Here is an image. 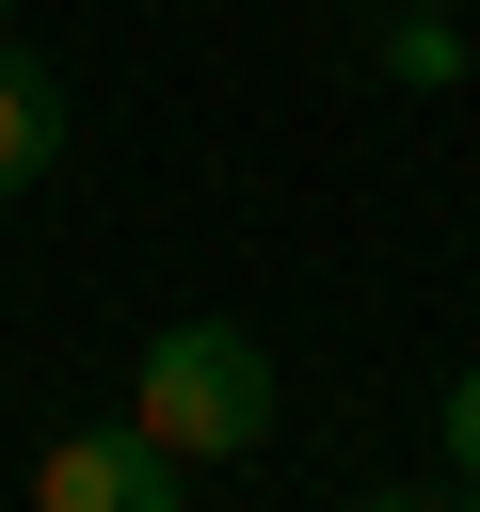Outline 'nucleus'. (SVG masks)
Wrapping results in <instances>:
<instances>
[{"instance_id":"nucleus-2","label":"nucleus","mask_w":480,"mask_h":512,"mask_svg":"<svg viewBox=\"0 0 480 512\" xmlns=\"http://www.w3.org/2000/svg\"><path fill=\"white\" fill-rule=\"evenodd\" d=\"M32 512H176V448H160L144 416L48 432V448H32Z\"/></svg>"},{"instance_id":"nucleus-7","label":"nucleus","mask_w":480,"mask_h":512,"mask_svg":"<svg viewBox=\"0 0 480 512\" xmlns=\"http://www.w3.org/2000/svg\"><path fill=\"white\" fill-rule=\"evenodd\" d=\"M400 16H448V0H400Z\"/></svg>"},{"instance_id":"nucleus-9","label":"nucleus","mask_w":480,"mask_h":512,"mask_svg":"<svg viewBox=\"0 0 480 512\" xmlns=\"http://www.w3.org/2000/svg\"><path fill=\"white\" fill-rule=\"evenodd\" d=\"M0 32H16V0H0Z\"/></svg>"},{"instance_id":"nucleus-8","label":"nucleus","mask_w":480,"mask_h":512,"mask_svg":"<svg viewBox=\"0 0 480 512\" xmlns=\"http://www.w3.org/2000/svg\"><path fill=\"white\" fill-rule=\"evenodd\" d=\"M368 512H400V496H368Z\"/></svg>"},{"instance_id":"nucleus-1","label":"nucleus","mask_w":480,"mask_h":512,"mask_svg":"<svg viewBox=\"0 0 480 512\" xmlns=\"http://www.w3.org/2000/svg\"><path fill=\"white\" fill-rule=\"evenodd\" d=\"M272 400H288V384H272V352H256L240 320H160L128 416H144L176 464H240V448H272Z\"/></svg>"},{"instance_id":"nucleus-4","label":"nucleus","mask_w":480,"mask_h":512,"mask_svg":"<svg viewBox=\"0 0 480 512\" xmlns=\"http://www.w3.org/2000/svg\"><path fill=\"white\" fill-rule=\"evenodd\" d=\"M384 80L448 96V80H464V32H448V16H400V0H384Z\"/></svg>"},{"instance_id":"nucleus-5","label":"nucleus","mask_w":480,"mask_h":512,"mask_svg":"<svg viewBox=\"0 0 480 512\" xmlns=\"http://www.w3.org/2000/svg\"><path fill=\"white\" fill-rule=\"evenodd\" d=\"M448 480H480V368L448 384Z\"/></svg>"},{"instance_id":"nucleus-6","label":"nucleus","mask_w":480,"mask_h":512,"mask_svg":"<svg viewBox=\"0 0 480 512\" xmlns=\"http://www.w3.org/2000/svg\"><path fill=\"white\" fill-rule=\"evenodd\" d=\"M432 512H480V480H464V496H432Z\"/></svg>"},{"instance_id":"nucleus-3","label":"nucleus","mask_w":480,"mask_h":512,"mask_svg":"<svg viewBox=\"0 0 480 512\" xmlns=\"http://www.w3.org/2000/svg\"><path fill=\"white\" fill-rule=\"evenodd\" d=\"M48 160H64V80H48V64L0 32V192H32Z\"/></svg>"}]
</instances>
